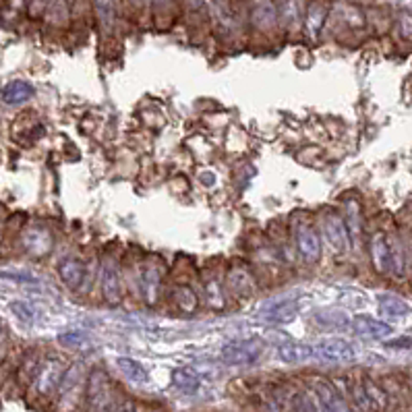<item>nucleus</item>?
I'll list each match as a JSON object with an SVG mask.
<instances>
[{"instance_id": "obj_1", "label": "nucleus", "mask_w": 412, "mask_h": 412, "mask_svg": "<svg viewBox=\"0 0 412 412\" xmlns=\"http://www.w3.org/2000/svg\"><path fill=\"white\" fill-rule=\"evenodd\" d=\"M292 234H294L296 253L303 259V263L315 265L319 259H321V238H319L315 226L307 222L294 224Z\"/></svg>"}, {"instance_id": "obj_2", "label": "nucleus", "mask_w": 412, "mask_h": 412, "mask_svg": "<svg viewBox=\"0 0 412 412\" xmlns=\"http://www.w3.org/2000/svg\"><path fill=\"white\" fill-rule=\"evenodd\" d=\"M249 25L255 32L263 35H272L280 28L278 17V2L276 0H253L249 8Z\"/></svg>"}, {"instance_id": "obj_3", "label": "nucleus", "mask_w": 412, "mask_h": 412, "mask_svg": "<svg viewBox=\"0 0 412 412\" xmlns=\"http://www.w3.org/2000/svg\"><path fill=\"white\" fill-rule=\"evenodd\" d=\"M116 408L112 400L110 381L104 371H94L87 387V411L90 412H112Z\"/></svg>"}, {"instance_id": "obj_4", "label": "nucleus", "mask_w": 412, "mask_h": 412, "mask_svg": "<svg viewBox=\"0 0 412 412\" xmlns=\"http://www.w3.org/2000/svg\"><path fill=\"white\" fill-rule=\"evenodd\" d=\"M263 354L261 340H236L222 349V358L226 365H253Z\"/></svg>"}, {"instance_id": "obj_5", "label": "nucleus", "mask_w": 412, "mask_h": 412, "mask_svg": "<svg viewBox=\"0 0 412 412\" xmlns=\"http://www.w3.org/2000/svg\"><path fill=\"white\" fill-rule=\"evenodd\" d=\"M313 354L323 363H352L356 349L342 338H327L313 346Z\"/></svg>"}, {"instance_id": "obj_6", "label": "nucleus", "mask_w": 412, "mask_h": 412, "mask_svg": "<svg viewBox=\"0 0 412 412\" xmlns=\"http://www.w3.org/2000/svg\"><path fill=\"white\" fill-rule=\"evenodd\" d=\"M64 365L61 358H46L42 365H40V369H37V373H35V392L40 394V396H50L52 392H56L59 389V383L63 380L64 375Z\"/></svg>"}, {"instance_id": "obj_7", "label": "nucleus", "mask_w": 412, "mask_h": 412, "mask_svg": "<svg viewBox=\"0 0 412 412\" xmlns=\"http://www.w3.org/2000/svg\"><path fill=\"white\" fill-rule=\"evenodd\" d=\"M21 247L33 259H42V257L52 253L54 238H52V234H50L48 228H44V226H32V228H28L21 234Z\"/></svg>"}, {"instance_id": "obj_8", "label": "nucleus", "mask_w": 412, "mask_h": 412, "mask_svg": "<svg viewBox=\"0 0 412 412\" xmlns=\"http://www.w3.org/2000/svg\"><path fill=\"white\" fill-rule=\"evenodd\" d=\"M99 288H102V294L104 298L110 303V305H116L121 303L123 298V288H121V272H119V265L112 257H106L102 261V269H99Z\"/></svg>"}, {"instance_id": "obj_9", "label": "nucleus", "mask_w": 412, "mask_h": 412, "mask_svg": "<svg viewBox=\"0 0 412 412\" xmlns=\"http://www.w3.org/2000/svg\"><path fill=\"white\" fill-rule=\"evenodd\" d=\"M325 19H327V6L323 2H317V0L309 2V6L303 13V32H305V37L311 40V42H317L323 28H325Z\"/></svg>"}, {"instance_id": "obj_10", "label": "nucleus", "mask_w": 412, "mask_h": 412, "mask_svg": "<svg viewBox=\"0 0 412 412\" xmlns=\"http://www.w3.org/2000/svg\"><path fill=\"white\" fill-rule=\"evenodd\" d=\"M298 305L292 298H278L265 305V309L259 313V317L269 321V323H288L296 317Z\"/></svg>"}, {"instance_id": "obj_11", "label": "nucleus", "mask_w": 412, "mask_h": 412, "mask_svg": "<svg viewBox=\"0 0 412 412\" xmlns=\"http://www.w3.org/2000/svg\"><path fill=\"white\" fill-rule=\"evenodd\" d=\"M323 230H325V238L329 241V245L336 249V251H349L350 238L349 232H346V226L344 220L338 216V214H327L325 220H323Z\"/></svg>"}, {"instance_id": "obj_12", "label": "nucleus", "mask_w": 412, "mask_h": 412, "mask_svg": "<svg viewBox=\"0 0 412 412\" xmlns=\"http://www.w3.org/2000/svg\"><path fill=\"white\" fill-rule=\"evenodd\" d=\"M315 394H317L319 404L325 412H350L346 400L340 396V392L327 383V381H317L315 385Z\"/></svg>"}, {"instance_id": "obj_13", "label": "nucleus", "mask_w": 412, "mask_h": 412, "mask_svg": "<svg viewBox=\"0 0 412 412\" xmlns=\"http://www.w3.org/2000/svg\"><path fill=\"white\" fill-rule=\"evenodd\" d=\"M95 23L102 35H110L116 28V2L114 0H92Z\"/></svg>"}, {"instance_id": "obj_14", "label": "nucleus", "mask_w": 412, "mask_h": 412, "mask_svg": "<svg viewBox=\"0 0 412 412\" xmlns=\"http://www.w3.org/2000/svg\"><path fill=\"white\" fill-rule=\"evenodd\" d=\"M371 261H373V267L380 272V274H392V255H389V238L377 232L373 238H371Z\"/></svg>"}, {"instance_id": "obj_15", "label": "nucleus", "mask_w": 412, "mask_h": 412, "mask_svg": "<svg viewBox=\"0 0 412 412\" xmlns=\"http://www.w3.org/2000/svg\"><path fill=\"white\" fill-rule=\"evenodd\" d=\"M352 329L360 338H369V340H383V338L392 336V332H394L392 325L373 317H356L352 321Z\"/></svg>"}, {"instance_id": "obj_16", "label": "nucleus", "mask_w": 412, "mask_h": 412, "mask_svg": "<svg viewBox=\"0 0 412 412\" xmlns=\"http://www.w3.org/2000/svg\"><path fill=\"white\" fill-rule=\"evenodd\" d=\"M159 284H162V274L156 265H145L141 267L139 274V288H141V296L145 298L147 305H156L159 296Z\"/></svg>"}, {"instance_id": "obj_17", "label": "nucleus", "mask_w": 412, "mask_h": 412, "mask_svg": "<svg viewBox=\"0 0 412 412\" xmlns=\"http://www.w3.org/2000/svg\"><path fill=\"white\" fill-rule=\"evenodd\" d=\"M59 276L64 286H68L71 290H79L85 282V265L75 257H66L59 263Z\"/></svg>"}, {"instance_id": "obj_18", "label": "nucleus", "mask_w": 412, "mask_h": 412, "mask_svg": "<svg viewBox=\"0 0 412 412\" xmlns=\"http://www.w3.org/2000/svg\"><path fill=\"white\" fill-rule=\"evenodd\" d=\"M278 17H280V28H284L286 32L303 28L301 0H280L278 2Z\"/></svg>"}, {"instance_id": "obj_19", "label": "nucleus", "mask_w": 412, "mask_h": 412, "mask_svg": "<svg viewBox=\"0 0 412 412\" xmlns=\"http://www.w3.org/2000/svg\"><path fill=\"white\" fill-rule=\"evenodd\" d=\"M344 226H346V232H349L350 245H358L360 238H363V216H360V205L358 201L350 199L344 205Z\"/></svg>"}, {"instance_id": "obj_20", "label": "nucleus", "mask_w": 412, "mask_h": 412, "mask_svg": "<svg viewBox=\"0 0 412 412\" xmlns=\"http://www.w3.org/2000/svg\"><path fill=\"white\" fill-rule=\"evenodd\" d=\"M276 352H278L280 360H284L288 365H301V363H307V360L315 358L313 346L298 344V342H284L276 349Z\"/></svg>"}, {"instance_id": "obj_21", "label": "nucleus", "mask_w": 412, "mask_h": 412, "mask_svg": "<svg viewBox=\"0 0 412 412\" xmlns=\"http://www.w3.org/2000/svg\"><path fill=\"white\" fill-rule=\"evenodd\" d=\"M33 97V85L28 81H11L8 85H4L2 90V102L8 106H21L25 102H30Z\"/></svg>"}, {"instance_id": "obj_22", "label": "nucleus", "mask_w": 412, "mask_h": 412, "mask_svg": "<svg viewBox=\"0 0 412 412\" xmlns=\"http://www.w3.org/2000/svg\"><path fill=\"white\" fill-rule=\"evenodd\" d=\"M226 282H228V288L234 294H238V296H247L253 290V278H251L249 269L243 267V265L230 267L228 269V276H226Z\"/></svg>"}, {"instance_id": "obj_23", "label": "nucleus", "mask_w": 412, "mask_h": 412, "mask_svg": "<svg viewBox=\"0 0 412 412\" xmlns=\"http://www.w3.org/2000/svg\"><path fill=\"white\" fill-rule=\"evenodd\" d=\"M214 23L216 28L224 33L230 35L236 30V13L228 0H216L214 2Z\"/></svg>"}, {"instance_id": "obj_24", "label": "nucleus", "mask_w": 412, "mask_h": 412, "mask_svg": "<svg viewBox=\"0 0 412 412\" xmlns=\"http://www.w3.org/2000/svg\"><path fill=\"white\" fill-rule=\"evenodd\" d=\"M116 367L119 371L133 383H145L147 381V371L143 369L141 363H137L135 358H128V356H119L116 358Z\"/></svg>"}, {"instance_id": "obj_25", "label": "nucleus", "mask_w": 412, "mask_h": 412, "mask_svg": "<svg viewBox=\"0 0 412 412\" xmlns=\"http://www.w3.org/2000/svg\"><path fill=\"white\" fill-rule=\"evenodd\" d=\"M172 383L181 389V392H185V394H193V392H197L199 389V385H201V377H199V373L197 371H193L189 367H183V369H176L174 373H172Z\"/></svg>"}, {"instance_id": "obj_26", "label": "nucleus", "mask_w": 412, "mask_h": 412, "mask_svg": "<svg viewBox=\"0 0 412 412\" xmlns=\"http://www.w3.org/2000/svg\"><path fill=\"white\" fill-rule=\"evenodd\" d=\"M205 298H207V305L214 311H224L226 309V294H224V284L220 278H210L205 282Z\"/></svg>"}, {"instance_id": "obj_27", "label": "nucleus", "mask_w": 412, "mask_h": 412, "mask_svg": "<svg viewBox=\"0 0 412 412\" xmlns=\"http://www.w3.org/2000/svg\"><path fill=\"white\" fill-rule=\"evenodd\" d=\"M172 298H174L176 309H181V311H185V313H193L195 307H197V296H195V292L190 290L189 286H178V288H174Z\"/></svg>"}, {"instance_id": "obj_28", "label": "nucleus", "mask_w": 412, "mask_h": 412, "mask_svg": "<svg viewBox=\"0 0 412 412\" xmlns=\"http://www.w3.org/2000/svg\"><path fill=\"white\" fill-rule=\"evenodd\" d=\"M380 309L383 315H389V317H404L408 313V305L396 296H381Z\"/></svg>"}, {"instance_id": "obj_29", "label": "nucleus", "mask_w": 412, "mask_h": 412, "mask_svg": "<svg viewBox=\"0 0 412 412\" xmlns=\"http://www.w3.org/2000/svg\"><path fill=\"white\" fill-rule=\"evenodd\" d=\"M363 389H365V394H367V398H369L373 411H383V408H385V404H387L385 394H383V389H381L375 381L365 380L363 381Z\"/></svg>"}, {"instance_id": "obj_30", "label": "nucleus", "mask_w": 412, "mask_h": 412, "mask_svg": "<svg viewBox=\"0 0 412 412\" xmlns=\"http://www.w3.org/2000/svg\"><path fill=\"white\" fill-rule=\"evenodd\" d=\"M389 255H392V274L396 278H402L404 274V253L396 238H389Z\"/></svg>"}, {"instance_id": "obj_31", "label": "nucleus", "mask_w": 412, "mask_h": 412, "mask_svg": "<svg viewBox=\"0 0 412 412\" xmlns=\"http://www.w3.org/2000/svg\"><path fill=\"white\" fill-rule=\"evenodd\" d=\"M11 311H13V315L17 319H21L23 323H32L33 319H35V311H33L32 305H28V303H23V301H13L11 305Z\"/></svg>"}, {"instance_id": "obj_32", "label": "nucleus", "mask_w": 412, "mask_h": 412, "mask_svg": "<svg viewBox=\"0 0 412 412\" xmlns=\"http://www.w3.org/2000/svg\"><path fill=\"white\" fill-rule=\"evenodd\" d=\"M174 2L176 0H152V6H154V13L156 17H162V21L166 19H172V11H174Z\"/></svg>"}, {"instance_id": "obj_33", "label": "nucleus", "mask_w": 412, "mask_h": 412, "mask_svg": "<svg viewBox=\"0 0 412 412\" xmlns=\"http://www.w3.org/2000/svg\"><path fill=\"white\" fill-rule=\"evenodd\" d=\"M59 342L64 344V346H87V336L81 334V332H68V334H63L59 336Z\"/></svg>"}, {"instance_id": "obj_34", "label": "nucleus", "mask_w": 412, "mask_h": 412, "mask_svg": "<svg viewBox=\"0 0 412 412\" xmlns=\"http://www.w3.org/2000/svg\"><path fill=\"white\" fill-rule=\"evenodd\" d=\"M352 396H354V402H356V406L360 411L373 412V406H371V402H369V398H367V394L363 389V383L360 385H352Z\"/></svg>"}, {"instance_id": "obj_35", "label": "nucleus", "mask_w": 412, "mask_h": 412, "mask_svg": "<svg viewBox=\"0 0 412 412\" xmlns=\"http://www.w3.org/2000/svg\"><path fill=\"white\" fill-rule=\"evenodd\" d=\"M50 2H52V0H28V2H25V6H28L30 17H33V19L44 17V15H46V11H48V6H50Z\"/></svg>"}, {"instance_id": "obj_36", "label": "nucleus", "mask_w": 412, "mask_h": 412, "mask_svg": "<svg viewBox=\"0 0 412 412\" xmlns=\"http://www.w3.org/2000/svg\"><path fill=\"white\" fill-rule=\"evenodd\" d=\"M0 278L2 280H8V282H15V284H37V280L33 276L17 274V272H0Z\"/></svg>"}, {"instance_id": "obj_37", "label": "nucleus", "mask_w": 412, "mask_h": 412, "mask_svg": "<svg viewBox=\"0 0 412 412\" xmlns=\"http://www.w3.org/2000/svg\"><path fill=\"white\" fill-rule=\"evenodd\" d=\"M398 30H400V35L404 40L412 42V15L408 13H402L400 19H398Z\"/></svg>"}, {"instance_id": "obj_38", "label": "nucleus", "mask_w": 412, "mask_h": 412, "mask_svg": "<svg viewBox=\"0 0 412 412\" xmlns=\"http://www.w3.org/2000/svg\"><path fill=\"white\" fill-rule=\"evenodd\" d=\"M127 4L135 15H143L152 6V0H127Z\"/></svg>"}, {"instance_id": "obj_39", "label": "nucleus", "mask_w": 412, "mask_h": 412, "mask_svg": "<svg viewBox=\"0 0 412 412\" xmlns=\"http://www.w3.org/2000/svg\"><path fill=\"white\" fill-rule=\"evenodd\" d=\"M112 412H137V411H135V404H133L131 400H127V402H121Z\"/></svg>"}, {"instance_id": "obj_40", "label": "nucleus", "mask_w": 412, "mask_h": 412, "mask_svg": "<svg viewBox=\"0 0 412 412\" xmlns=\"http://www.w3.org/2000/svg\"><path fill=\"white\" fill-rule=\"evenodd\" d=\"M387 346H392V349H404V346H412V340L411 338H402V340H396L394 344H387Z\"/></svg>"}, {"instance_id": "obj_41", "label": "nucleus", "mask_w": 412, "mask_h": 412, "mask_svg": "<svg viewBox=\"0 0 412 412\" xmlns=\"http://www.w3.org/2000/svg\"><path fill=\"white\" fill-rule=\"evenodd\" d=\"M2 344H4V329L0 327V349H2Z\"/></svg>"}]
</instances>
